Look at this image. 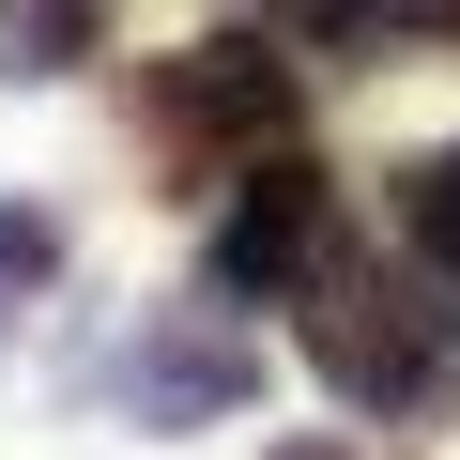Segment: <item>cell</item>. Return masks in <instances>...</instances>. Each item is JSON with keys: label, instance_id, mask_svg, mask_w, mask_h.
Listing matches in <instances>:
<instances>
[{"label": "cell", "instance_id": "5b68a950", "mask_svg": "<svg viewBox=\"0 0 460 460\" xmlns=\"http://www.w3.org/2000/svg\"><path fill=\"white\" fill-rule=\"evenodd\" d=\"M399 230H414L429 277H460V138H445L429 169H399Z\"/></svg>", "mask_w": 460, "mask_h": 460}, {"label": "cell", "instance_id": "6da1fadb", "mask_svg": "<svg viewBox=\"0 0 460 460\" xmlns=\"http://www.w3.org/2000/svg\"><path fill=\"white\" fill-rule=\"evenodd\" d=\"M307 353H323V384L353 414H429L445 399V323L414 292H384V277H323L307 292Z\"/></svg>", "mask_w": 460, "mask_h": 460}, {"label": "cell", "instance_id": "ba28073f", "mask_svg": "<svg viewBox=\"0 0 460 460\" xmlns=\"http://www.w3.org/2000/svg\"><path fill=\"white\" fill-rule=\"evenodd\" d=\"M277 460H368V445H323V429H292V445H277Z\"/></svg>", "mask_w": 460, "mask_h": 460}, {"label": "cell", "instance_id": "277c9868", "mask_svg": "<svg viewBox=\"0 0 460 460\" xmlns=\"http://www.w3.org/2000/svg\"><path fill=\"white\" fill-rule=\"evenodd\" d=\"M123 399H138V429H215V414L261 399V353L230 338V323H154L123 353Z\"/></svg>", "mask_w": 460, "mask_h": 460}, {"label": "cell", "instance_id": "8992f818", "mask_svg": "<svg viewBox=\"0 0 460 460\" xmlns=\"http://www.w3.org/2000/svg\"><path fill=\"white\" fill-rule=\"evenodd\" d=\"M0 47H31V77H62L93 47V0H0Z\"/></svg>", "mask_w": 460, "mask_h": 460}, {"label": "cell", "instance_id": "7a4b0ae2", "mask_svg": "<svg viewBox=\"0 0 460 460\" xmlns=\"http://www.w3.org/2000/svg\"><path fill=\"white\" fill-rule=\"evenodd\" d=\"M338 277V184L307 169V154H261L246 169V199L215 215V292H323Z\"/></svg>", "mask_w": 460, "mask_h": 460}, {"label": "cell", "instance_id": "52a82bcc", "mask_svg": "<svg viewBox=\"0 0 460 460\" xmlns=\"http://www.w3.org/2000/svg\"><path fill=\"white\" fill-rule=\"evenodd\" d=\"M31 277H62V230H47V215H16V199H0V292H31Z\"/></svg>", "mask_w": 460, "mask_h": 460}, {"label": "cell", "instance_id": "3957f363", "mask_svg": "<svg viewBox=\"0 0 460 460\" xmlns=\"http://www.w3.org/2000/svg\"><path fill=\"white\" fill-rule=\"evenodd\" d=\"M154 123L199 138V154H261V138H292V62L246 47V31H215V47H184L154 77Z\"/></svg>", "mask_w": 460, "mask_h": 460}]
</instances>
